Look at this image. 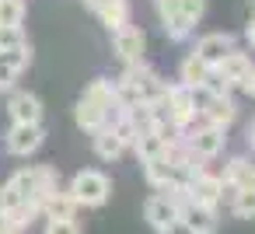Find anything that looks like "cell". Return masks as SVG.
Listing matches in <instances>:
<instances>
[{"mask_svg":"<svg viewBox=\"0 0 255 234\" xmlns=\"http://www.w3.org/2000/svg\"><path fill=\"white\" fill-rule=\"evenodd\" d=\"M67 192L74 196V203H77V206L98 210V206H105V203H109V196H112V182H109V175H105V171H98V168H84V171H77V175L70 178Z\"/></svg>","mask_w":255,"mask_h":234,"instance_id":"obj_1","label":"cell"},{"mask_svg":"<svg viewBox=\"0 0 255 234\" xmlns=\"http://www.w3.org/2000/svg\"><path fill=\"white\" fill-rule=\"evenodd\" d=\"M182 136H185L189 150H192L196 157H203V161L220 157V154H224V147H227V129L210 126V122H203V119H196V122L182 133Z\"/></svg>","mask_w":255,"mask_h":234,"instance_id":"obj_2","label":"cell"},{"mask_svg":"<svg viewBox=\"0 0 255 234\" xmlns=\"http://www.w3.org/2000/svg\"><path fill=\"white\" fill-rule=\"evenodd\" d=\"M109 35H112V56H116L123 67L147 60V32H143L140 25L129 21V25H123V28L109 32Z\"/></svg>","mask_w":255,"mask_h":234,"instance_id":"obj_3","label":"cell"},{"mask_svg":"<svg viewBox=\"0 0 255 234\" xmlns=\"http://www.w3.org/2000/svg\"><path fill=\"white\" fill-rule=\"evenodd\" d=\"M196 98H199V119L203 122L220 126V129H231L238 122V98L234 95H203L196 88Z\"/></svg>","mask_w":255,"mask_h":234,"instance_id":"obj_4","label":"cell"},{"mask_svg":"<svg viewBox=\"0 0 255 234\" xmlns=\"http://www.w3.org/2000/svg\"><path fill=\"white\" fill-rule=\"evenodd\" d=\"M42 143H46L42 122H11V129L4 133V147L14 157H32V154H39Z\"/></svg>","mask_w":255,"mask_h":234,"instance_id":"obj_5","label":"cell"},{"mask_svg":"<svg viewBox=\"0 0 255 234\" xmlns=\"http://www.w3.org/2000/svg\"><path fill=\"white\" fill-rule=\"evenodd\" d=\"M238 46V35H231V32H206V35H199L196 42H192V56H199L206 67H217L231 49Z\"/></svg>","mask_w":255,"mask_h":234,"instance_id":"obj_6","label":"cell"},{"mask_svg":"<svg viewBox=\"0 0 255 234\" xmlns=\"http://www.w3.org/2000/svg\"><path fill=\"white\" fill-rule=\"evenodd\" d=\"M84 7L105 25V32H116L133 21V4L129 0H84Z\"/></svg>","mask_w":255,"mask_h":234,"instance_id":"obj_7","label":"cell"},{"mask_svg":"<svg viewBox=\"0 0 255 234\" xmlns=\"http://www.w3.org/2000/svg\"><path fill=\"white\" fill-rule=\"evenodd\" d=\"M7 116H11V122H42L46 109L35 91L14 88V91H7Z\"/></svg>","mask_w":255,"mask_h":234,"instance_id":"obj_8","label":"cell"},{"mask_svg":"<svg viewBox=\"0 0 255 234\" xmlns=\"http://www.w3.org/2000/svg\"><path fill=\"white\" fill-rule=\"evenodd\" d=\"M178 203L171 199V196H164V192H154L147 203H143V220L154 227V234H164L175 220H178Z\"/></svg>","mask_w":255,"mask_h":234,"instance_id":"obj_9","label":"cell"},{"mask_svg":"<svg viewBox=\"0 0 255 234\" xmlns=\"http://www.w3.org/2000/svg\"><path fill=\"white\" fill-rule=\"evenodd\" d=\"M185 196L192 199V203H203V206H220V196H224V182H220V175L217 171H199L196 178H189V185H185Z\"/></svg>","mask_w":255,"mask_h":234,"instance_id":"obj_10","label":"cell"},{"mask_svg":"<svg viewBox=\"0 0 255 234\" xmlns=\"http://www.w3.org/2000/svg\"><path fill=\"white\" fill-rule=\"evenodd\" d=\"M178 220H182L192 234H213V231L220 227V213H217V206H203V203H192V199L178 210Z\"/></svg>","mask_w":255,"mask_h":234,"instance_id":"obj_11","label":"cell"},{"mask_svg":"<svg viewBox=\"0 0 255 234\" xmlns=\"http://www.w3.org/2000/svg\"><path fill=\"white\" fill-rule=\"evenodd\" d=\"M143 178H147V185H150L154 192H161V189H168V185H185L182 175H178V168H175L164 154L154 157V161H143Z\"/></svg>","mask_w":255,"mask_h":234,"instance_id":"obj_12","label":"cell"},{"mask_svg":"<svg viewBox=\"0 0 255 234\" xmlns=\"http://www.w3.org/2000/svg\"><path fill=\"white\" fill-rule=\"evenodd\" d=\"M220 182L231 185V189H255V161L238 154V157H227L224 171H220Z\"/></svg>","mask_w":255,"mask_h":234,"instance_id":"obj_13","label":"cell"},{"mask_svg":"<svg viewBox=\"0 0 255 234\" xmlns=\"http://www.w3.org/2000/svg\"><path fill=\"white\" fill-rule=\"evenodd\" d=\"M74 122L91 136V133H98V129H105L109 126V109H102V105H95L91 98H77V105H74Z\"/></svg>","mask_w":255,"mask_h":234,"instance_id":"obj_14","label":"cell"},{"mask_svg":"<svg viewBox=\"0 0 255 234\" xmlns=\"http://www.w3.org/2000/svg\"><path fill=\"white\" fill-rule=\"evenodd\" d=\"M129 150L136 154V161L143 164V161H154V157H161L164 150H168V136L154 126V129H140L136 136H133V143H129Z\"/></svg>","mask_w":255,"mask_h":234,"instance_id":"obj_15","label":"cell"},{"mask_svg":"<svg viewBox=\"0 0 255 234\" xmlns=\"http://www.w3.org/2000/svg\"><path fill=\"white\" fill-rule=\"evenodd\" d=\"M91 147H95V157H98V161H109V164H112V161H119V157L129 150V147L123 143V136H119L112 126H105V129H98V133H91Z\"/></svg>","mask_w":255,"mask_h":234,"instance_id":"obj_16","label":"cell"},{"mask_svg":"<svg viewBox=\"0 0 255 234\" xmlns=\"http://www.w3.org/2000/svg\"><path fill=\"white\" fill-rule=\"evenodd\" d=\"M39 210H42V220H70V217H77L81 206L74 203V196L67 189H56L39 203Z\"/></svg>","mask_w":255,"mask_h":234,"instance_id":"obj_17","label":"cell"},{"mask_svg":"<svg viewBox=\"0 0 255 234\" xmlns=\"http://www.w3.org/2000/svg\"><path fill=\"white\" fill-rule=\"evenodd\" d=\"M252 63H255V60H252V53H248V49H241V46H234V49H231V53H227V56L213 67V70H217V74H220V77L234 88V84L241 81V74H245Z\"/></svg>","mask_w":255,"mask_h":234,"instance_id":"obj_18","label":"cell"},{"mask_svg":"<svg viewBox=\"0 0 255 234\" xmlns=\"http://www.w3.org/2000/svg\"><path fill=\"white\" fill-rule=\"evenodd\" d=\"M84 98H91L95 105H102V109H109V119H112V112H116V84H112V77H91L88 84H84V91H81Z\"/></svg>","mask_w":255,"mask_h":234,"instance_id":"obj_19","label":"cell"},{"mask_svg":"<svg viewBox=\"0 0 255 234\" xmlns=\"http://www.w3.org/2000/svg\"><path fill=\"white\" fill-rule=\"evenodd\" d=\"M206 74H210V67L199 60V56H192V53H185L182 60H178V84H185V88H203V81H206Z\"/></svg>","mask_w":255,"mask_h":234,"instance_id":"obj_20","label":"cell"},{"mask_svg":"<svg viewBox=\"0 0 255 234\" xmlns=\"http://www.w3.org/2000/svg\"><path fill=\"white\" fill-rule=\"evenodd\" d=\"M28 4L25 0H0V28H25Z\"/></svg>","mask_w":255,"mask_h":234,"instance_id":"obj_21","label":"cell"},{"mask_svg":"<svg viewBox=\"0 0 255 234\" xmlns=\"http://www.w3.org/2000/svg\"><path fill=\"white\" fill-rule=\"evenodd\" d=\"M227 206L238 220H255V189H234Z\"/></svg>","mask_w":255,"mask_h":234,"instance_id":"obj_22","label":"cell"},{"mask_svg":"<svg viewBox=\"0 0 255 234\" xmlns=\"http://www.w3.org/2000/svg\"><path fill=\"white\" fill-rule=\"evenodd\" d=\"M178 14H182V21L196 32V25L206 18V0H178Z\"/></svg>","mask_w":255,"mask_h":234,"instance_id":"obj_23","label":"cell"},{"mask_svg":"<svg viewBox=\"0 0 255 234\" xmlns=\"http://www.w3.org/2000/svg\"><path fill=\"white\" fill-rule=\"evenodd\" d=\"M18 46H28V35H25V28H0V53H7V49H18Z\"/></svg>","mask_w":255,"mask_h":234,"instance_id":"obj_24","label":"cell"},{"mask_svg":"<svg viewBox=\"0 0 255 234\" xmlns=\"http://www.w3.org/2000/svg\"><path fill=\"white\" fill-rule=\"evenodd\" d=\"M42 234H81V224H77V217H70V220H46Z\"/></svg>","mask_w":255,"mask_h":234,"instance_id":"obj_25","label":"cell"},{"mask_svg":"<svg viewBox=\"0 0 255 234\" xmlns=\"http://www.w3.org/2000/svg\"><path fill=\"white\" fill-rule=\"evenodd\" d=\"M234 91H238L241 98H252V102H255V63H252V67L241 74V81L234 84Z\"/></svg>","mask_w":255,"mask_h":234,"instance_id":"obj_26","label":"cell"},{"mask_svg":"<svg viewBox=\"0 0 255 234\" xmlns=\"http://www.w3.org/2000/svg\"><path fill=\"white\" fill-rule=\"evenodd\" d=\"M18 77H21V74H18L14 67H7L4 60H0V91H4V95L14 91V88H18Z\"/></svg>","mask_w":255,"mask_h":234,"instance_id":"obj_27","label":"cell"},{"mask_svg":"<svg viewBox=\"0 0 255 234\" xmlns=\"http://www.w3.org/2000/svg\"><path fill=\"white\" fill-rule=\"evenodd\" d=\"M241 39H245V46H248V53H255V14L245 21V28H241Z\"/></svg>","mask_w":255,"mask_h":234,"instance_id":"obj_28","label":"cell"},{"mask_svg":"<svg viewBox=\"0 0 255 234\" xmlns=\"http://www.w3.org/2000/svg\"><path fill=\"white\" fill-rule=\"evenodd\" d=\"M245 143H248V150L255 154V112H252V119H248V126H245Z\"/></svg>","mask_w":255,"mask_h":234,"instance_id":"obj_29","label":"cell"},{"mask_svg":"<svg viewBox=\"0 0 255 234\" xmlns=\"http://www.w3.org/2000/svg\"><path fill=\"white\" fill-rule=\"evenodd\" d=\"M0 234H25V231H18V227H11V224H7V227L0 231Z\"/></svg>","mask_w":255,"mask_h":234,"instance_id":"obj_30","label":"cell"},{"mask_svg":"<svg viewBox=\"0 0 255 234\" xmlns=\"http://www.w3.org/2000/svg\"><path fill=\"white\" fill-rule=\"evenodd\" d=\"M7 227V217H4V210H0V231H4Z\"/></svg>","mask_w":255,"mask_h":234,"instance_id":"obj_31","label":"cell"},{"mask_svg":"<svg viewBox=\"0 0 255 234\" xmlns=\"http://www.w3.org/2000/svg\"><path fill=\"white\" fill-rule=\"evenodd\" d=\"M248 4H252V14H255V0H248Z\"/></svg>","mask_w":255,"mask_h":234,"instance_id":"obj_32","label":"cell"},{"mask_svg":"<svg viewBox=\"0 0 255 234\" xmlns=\"http://www.w3.org/2000/svg\"><path fill=\"white\" fill-rule=\"evenodd\" d=\"M0 56H4V53H0Z\"/></svg>","mask_w":255,"mask_h":234,"instance_id":"obj_33","label":"cell"}]
</instances>
